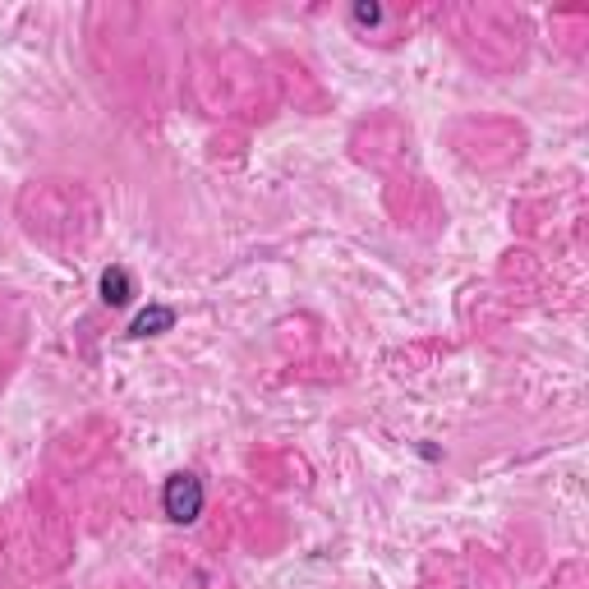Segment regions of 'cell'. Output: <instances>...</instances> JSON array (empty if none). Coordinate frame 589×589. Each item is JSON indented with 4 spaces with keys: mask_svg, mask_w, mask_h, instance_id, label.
Segmentation results:
<instances>
[{
    "mask_svg": "<svg viewBox=\"0 0 589 589\" xmlns=\"http://www.w3.org/2000/svg\"><path fill=\"white\" fill-rule=\"evenodd\" d=\"M203 484H199V475H171L166 479V493H162V506H166V516L175 521V525H189V521H199V512H203Z\"/></svg>",
    "mask_w": 589,
    "mask_h": 589,
    "instance_id": "cell-1",
    "label": "cell"
},
{
    "mask_svg": "<svg viewBox=\"0 0 589 589\" xmlns=\"http://www.w3.org/2000/svg\"><path fill=\"white\" fill-rule=\"evenodd\" d=\"M171 323H175V313H171L166 304H152V308H143L138 318L129 323V332H134V336H162Z\"/></svg>",
    "mask_w": 589,
    "mask_h": 589,
    "instance_id": "cell-2",
    "label": "cell"
},
{
    "mask_svg": "<svg viewBox=\"0 0 589 589\" xmlns=\"http://www.w3.org/2000/svg\"><path fill=\"white\" fill-rule=\"evenodd\" d=\"M129 295H134V281H129V272H125V267H111L106 277H102V299L120 308V304H129Z\"/></svg>",
    "mask_w": 589,
    "mask_h": 589,
    "instance_id": "cell-3",
    "label": "cell"
},
{
    "mask_svg": "<svg viewBox=\"0 0 589 589\" xmlns=\"http://www.w3.org/2000/svg\"><path fill=\"white\" fill-rule=\"evenodd\" d=\"M355 23H382V10L378 5H355Z\"/></svg>",
    "mask_w": 589,
    "mask_h": 589,
    "instance_id": "cell-4",
    "label": "cell"
}]
</instances>
